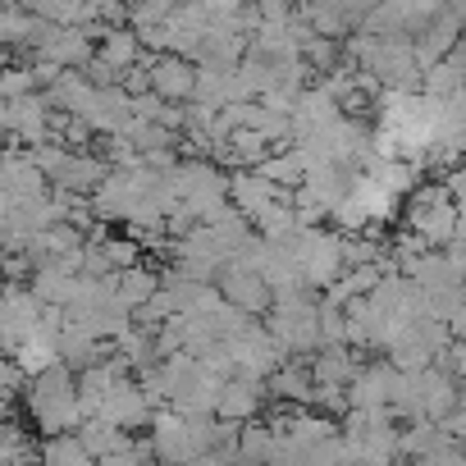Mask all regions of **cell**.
<instances>
[{
    "label": "cell",
    "instance_id": "6da1fadb",
    "mask_svg": "<svg viewBox=\"0 0 466 466\" xmlns=\"http://www.w3.org/2000/svg\"><path fill=\"white\" fill-rule=\"evenodd\" d=\"M266 325L275 329V339L289 348V357H311L325 334H320V293H293V298H275V307L266 311Z\"/></svg>",
    "mask_w": 466,
    "mask_h": 466
},
{
    "label": "cell",
    "instance_id": "7a4b0ae2",
    "mask_svg": "<svg viewBox=\"0 0 466 466\" xmlns=\"http://www.w3.org/2000/svg\"><path fill=\"white\" fill-rule=\"evenodd\" d=\"M219 293L233 302V307H243L248 316H266L270 307H275V289H270V279L248 261V257H233V261H224L219 266Z\"/></svg>",
    "mask_w": 466,
    "mask_h": 466
},
{
    "label": "cell",
    "instance_id": "3957f363",
    "mask_svg": "<svg viewBox=\"0 0 466 466\" xmlns=\"http://www.w3.org/2000/svg\"><path fill=\"white\" fill-rule=\"evenodd\" d=\"M228 197H233V206L248 210L252 219H261L275 201H293V192L279 187L275 178H266L257 165H248V169H228Z\"/></svg>",
    "mask_w": 466,
    "mask_h": 466
},
{
    "label": "cell",
    "instance_id": "277c9868",
    "mask_svg": "<svg viewBox=\"0 0 466 466\" xmlns=\"http://www.w3.org/2000/svg\"><path fill=\"white\" fill-rule=\"evenodd\" d=\"M270 402V380L261 375H243V370H233L219 389V416L228 420H257Z\"/></svg>",
    "mask_w": 466,
    "mask_h": 466
},
{
    "label": "cell",
    "instance_id": "5b68a950",
    "mask_svg": "<svg viewBox=\"0 0 466 466\" xmlns=\"http://www.w3.org/2000/svg\"><path fill=\"white\" fill-rule=\"evenodd\" d=\"M151 87L165 101H192L197 96V60L178 51H151Z\"/></svg>",
    "mask_w": 466,
    "mask_h": 466
},
{
    "label": "cell",
    "instance_id": "8992f818",
    "mask_svg": "<svg viewBox=\"0 0 466 466\" xmlns=\"http://www.w3.org/2000/svg\"><path fill=\"white\" fill-rule=\"evenodd\" d=\"M398 361L384 352L380 361H361V370L352 375V384H348V398H352V407H380V402H389L393 398V380H398Z\"/></svg>",
    "mask_w": 466,
    "mask_h": 466
},
{
    "label": "cell",
    "instance_id": "52a82bcc",
    "mask_svg": "<svg viewBox=\"0 0 466 466\" xmlns=\"http://www.w3.org/2000/svg\"><path fill=\"white\" fill-rule=\"evenodd\" d=\"M96 56H106V60L119 65V69H133V65H142L151 51H147V42H142V33H137L133 24H115V28H106V37L96 42Z\"/></svg>",
    "mask_w": 466,
    "mask_h": 466
},
{
    "label": "cell",
    "instance_id": "ba28073f",
    "mask_svg": "<svg viewBox=\"0 0 466 466\" xmlns=\"http://www.w3.org/2000/svg\"><path fill=\"white\" fill-rule=\"evenodd\" d=\"M96 452L87 448V439L78 430H60V434H42V466H92Z\"/></svg>",
    "mask_w": 466,
    "mask_h": 466
},
{
    "label": "cell",
    "instance_id": "9c48e42d",
    "mask_svg": "<svg viewBox=\"0 0 466 466\" xmlns=\"http://www.w3.org/2000/svg\"><path fill=\"white\" fill-rule=\"evenodd\" d=\"M160 293V270H147V266H133V270H119V302L124 307H147L151 298Z\"/></svg>",
    "mask_w": 466,
    "mask_h": 466
},
{
    "label": "cell",
    "instance_id": "30bf717a",
    "mask_svg": "<svg viewBox=\"0 0 466 466\" xmlns=\"http://www.w3.org/2000/svg\"><path fill=\"white\" fill-rule=\"evenodd\" d=\"M275 425L270 420H243V430H238V448H243V461H270V452H275Z\"/></svg>",
    "mask_w": 466,
    "mask_h": 466
},
{
    "label": "cell",
    "instance_id": "8fae6325",
    "mask_svg": "<svg viewBox=\"0 0 466 466\" xmlns=\"http://www.w3.org/2000/svg\"><path fill=\"white\" fill-rule=\"evenodd\" d=\"M298 224H302V219H298V206H293V201H275V206L257 219V228L266 233V238H289Z\"/></svg>",
    "mask_w": 466,
    "mask_h": 466
},
{
    "label": "cell",
    "instance_id": "7c38bea8",
    "mask_svg": "<svg viewBox=\"0 0 466 466\" xmlns=\"http://www.w3.org/2000/svg\"><path fill=\"white\" fill-rule=\"evenodd\" d=\"M28 92H42L33 65H10L5 69V83H0V101H15V96H28Z\"/></svg>",
    "mask_w": 466,
    "mask_h": 466
},
{
    "label": "cell",
    "instance_id": "4fadbf2b",
    "mask_svg": "<svg viewBox=\"0 0 466 466\" xmlns=\"http://www.w3.org/2000/svg\"><path fill=\"white\" fill-rule=\"evenodd\" d=\"M434 366H439V370H448V375H457V380L466 384V343H461V339H452V343L434 357Z\"/></svg>",
    "mask_w": 466,
    "mask_h": 466
},
{
    "label": "cell",
    "instance_id": "5bb4252c",
    "mask_svg": "<svg viewBox=\"0 0 466 466\" xmlns=\"http://www.w3.org/2000/svg\"><path fill=\"white\" fill-rule=\"evenodd\" d=\"M443 60H448V65H452V69H457V74H461V78H466V33H461V37H457V42H452V51H448V56H443Z\"/></svg>",
    "mask_w": 466,
    "mask_h": 466
},
{
    "label": "cell",
    "instance_id": "9a60e30c",
    "mask_svg": "<svg viewBox=\"0 0 466 466\" xmlns=\"http://www.w3.org/2000/svg\"><path fill=\"white\" fill-rule=\"evenodd\" d=\"M448 325H452V339H461V343H466V307H461V311H457Z\"/></svg>",
    "mask_w": 466,
    "mask_h": 466
}]
</instances>
